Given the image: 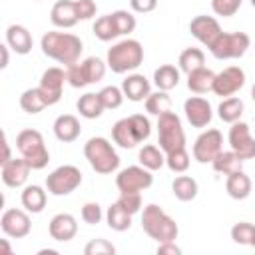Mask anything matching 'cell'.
I'll use <instances>...</instances> for the list:
<instances>
[{"label": "cell", "instance_id": "603a6c76", "mask_svg": "<svg viewBox=\"0 0 255 255\" xmlns=\"http://www.w3.org/2000/svg\"><path fill=\"white\" fill-rule=\"evenodd\" d=\"M251 187H253L251 177H249L243 169L233 171V173H229V175H227L225 191H227V195H229V197H233V199H247V197H249V193H251Z\"/></svg>", "mask_w": 255, "mask_h": 255}, {"label": "cell", "instance_id": "3957f363", "mask_svg": "<svg viewBox=\"0 0 255 255\" xmlns=\"http://www.w3.org/2000/svg\"><path fill=\"white\" fill-rule=\"evenodd\" d=\"M141 62H143V46L133 38H126L114 44L108 50V58H106V64L114 74L131 72L139 68Z\"/></svg>", "mask_w": 255, "mask_h": 255}, {"label": "cell", "instance_id": "74e56055", "mask_svg": "<svg viewBox=\"0 0 255 255\" xmlns=\"http://www.w3.org/2000/svg\"><path fill=\"white\" fill-rule=\"evenodd\" d=\"M92 30H94V36H96L98 40H102V42H110V40H114V38L120 36L118 30H116V24H114V20H112V14L100 16V18L94 22Z\"/></svg>", "mask_w": 255, "mask_h": 255}, {"label": "cell", "instance_id": "7bdbcfd3", "mask_svg": "<svg viewBox=\"0 0 255 255\" xmlns=\"http://www.w3.org/2000/svg\"><path fill=\"white\" fill-rule=\"evenodd\" d=\"M118 203L131 215H135L141 209V191H120Z\"/></svg>", "mask_w": 255, "mask_h": 255}, {"label": "cell", "instance_id": "44dd1931", "mask_svg": "<svg viewBox=\"0 0 255 255\" xmlns=\"http://www.w3.org/2000/svg\"><path fill=\"white\" fill-rule=\"evenodd\" d=\"M6 44H8L16 54L24 56V54H28V52L32 50L34 40H32V34H30V30H28L26 26H22V24H12V26L6 28Z\"/></svg>", "mask_w": 255, "mask_h": 255}, {"label": "cell", "instance_id": "bcb514c9", "mask_svg": "<svg viewBox=\"0 0 255 255\" xmlns=\"http://www.w3.org/2000/svg\"><path fill=\"white\" fill-rule=\"evenodd\" d=\"M86 255H114L116 247L108 241V239H92L86 247H84Z\"/></svg>", "mask_w": 255, "mask_h": 255}, {"label": "cell", "instance_id": "4fadbf2b", "mask_svg": "<svg viewBox=\"0 0 255 255\" xmlns=\"http://www.w3.org/2000/svg\"><path fill=\"white\" fill-rule=\"evenodd\" d=\"M64 82H66V72L62 68H58V66H52L42 74L38 88H40V92H42V96H44L48 106H54V104L60 102L62 90H64Z\"/></svg>", "mask_w": 255, "mask_h": 255}, {"label": "cell", "instance_id": "ee69618b", "mask_svg": "<svg viewBox=\"0 0 255 255\" xmlns=\"http://www.w3.org/2000/svg\"><path fill=\"white\" fill-rule=\"evenodd\" d=\"M128 118H129V122H131V128H133V131H135L137 141L141 143L143 139H147L149 133H151V124H149V120H147L143 114H131V116H128Z\"/></svg>", "mask_w": 255, "mask_h": 255}, {"label": "cell", "instance_id": "5bb4252c", "mask_svg": "<svg viewBox=\"0 0 255 255\" xmlns=\"http://www.w3.org/2000/svg\"><path fill=\"white\" fill-rule=\"evenodd\" d=\"M0 227L8 237L22 239L30 233L32 221H30V215L24 209H6L0 217Z\"/></svg>", "mask_w": 255, "mask_h": 255}, {"label": "cell", "instance_id": "4dcf8cb0", "mask_svg": "<svg viewBox=\"0 0 255 255\" xmlns=\"http://www.w3.org/2000/svg\"><path fill=\"white\" fill-rule=\"evenodd\" d=\"M153 84L157 86V90L169 92L179 84V70L171 64H163L153 72Z\"/></svg>", "mask_w": 255, "mask_h": 255}, {"label": "cell", "instance_id": "f5cc1de1", "mask_svg": "<svg viewBox=\"0 0 255 255\" xmlns=\"http://www.w3.org/2000/svg\"><path fill=\"white\" fill-rule=\"evenodd\" d=\"M2 249H4V253H6V255L10 253V245L6 243V239H2Z\"/></svg>", "mask_w": 255, "mask_h": 255}, {"label": "cell", "instance_id": "2e32d148", "mask_svg": "<svg viewBox=\"0 0 255 255\" xmlns=\"http://www.w3.org/2000/svg\"><path fill=\"white\" fill-rule=\"evenodd\" d=\"M183 112H185L187 122L193 128H205V126H209V122L213 118L211 104L205 98H199V96L187 98L185 104H183Z\"/></svg>", "mask_w": 255, "mask_h": 255}, {"label": "cell", "instance_id": "f546056e", "mask_svg": "<svg viewBox=\"0 0 255 255\" xmlns=\"http://www.w3.org/2000/svg\"><path fill=\"white\" fill-rule=\"evenodd\" d=\"M106 221H108V227L114 229V231H128L131 227V213H128L118 201L112 203L106 211Z\"/></svg>", "mask_w": 255, "mask_h": 255}, {"label": "cell", "instance_id": "5b68a950", "mask_svg": "<svg viewBox=\"0 0 255 255\" xmlns=\"http://www.w3.org/2000/svg\"><path fill=\"white\" fill-rule=\"evenodd\" d=\"M16 147L32 169H44L50 161V151L38 129H22L16 135Z\"/></svg>", "mask_w": 255, "mask_h": 255}, {"label": "cell", "instance_id": "11a10c76", "mask_svg": "<svg viewBox=\"0 0 255 255\" xmlns=\"http://www.w3.org/2000/svg\"><path fill=\"white\" fill-rule=\"evenodd\" d=\"M251 98H253V102H255V84H253V88H251Z\"/></svg>", "mask_w": 255, "mask_h": 255}, {"label": "cell", "instance_id": "9f6ffc18", "mask_svg": "<svg viewBox=\"0 0 255 255\" xmlns=\"http://www.w3.org/2000/svg\"><path fill=\"white\" fill-rule=\"evenodd\" d=\"M251 6H253V8H255V0H251Z\"/></svg>", "mask_w": 255, "mask_h": 255}, {"label": "cell", "instance_id": "277c9868", "mask_svg": "<svg viewBox=\"0 0 255 255\" xmlns=\"http://www.w3.org/2000/svg\"><path fill=\"white\" fill-rule=\"evenodd\" d=\"M84 155L96 173L108 175L120 167V155L106 137H90L84 143Z\"/></svg>", "mask_w": 255, "mask_h": 255}, {"label": "cell", "instance_id": "6da1fadb", "mask_svg": "<svg viewBox=\"0 0 255 255\" xmlns=\"http://www.w3.org/2000/svg\"><path fill=\"white\" fill-rule=\"evenodd\" d=\"M40 48L44 56L68 68L80 60L84 44L76 34H70V32H46L40 40Z\"/></svg>", "mask_w": 255, "mask_h": 255}, {"label": "cell", "instance_id": "7402d4cb", "mask_svg": "<svg viewBox=\"0 0 255 255\" xmlns=\"http://www.w3.org/2000/svg\"><path fill=\"white\" fill-rule=\"evenodd\" d=\"M80 133H82V126H80V122H78L76 116L62 114V116L56 118V122H54V135L60 141H64V143L76 141L80 137Z\"/></svg>", "mask_w": 255, "mask_h": 255}, {"label": "cell", "instance_id": "ffe728a7", "mask_svg": "<svg viewBox=\"0 0 255 255\" xmlns=\"http://www.w3.org/2000/svg\"><path fill=\"white\" fill-rule=\"evenodd\" d=\"M50 20H52V24L56 28H72V26H76L80 20H78V14H76L74 0H58L50 10Z\"/></svg>", "mask_w": 255, "mask_h": 255}, {"label": "cell", "instance_id": "ba28073f", "mask_svg": "<svg viewBox=\"0 0 255 255\" xmlns=\"http://www.w3.org/2000/svg\"><path fill=\"white\" fill-rule=\"evenodd\" d=\"M80 185H82V171L76 165H60L46 177V189L56 197L70 195Z\"/></svg>", "mask_w": 255, "mask_h": 255}, {"label": "cell", "instance_id": "f907efd6", "mask_svg": "<svg viewBox=\"0 0 255 255\" xmlns=\"http://www.w3.org/2000/svg\"><path fill=\"white\" fill-rule=\"evenodd\" d=\"M181 249L175 245V241H165L157 243V255H179Z\"/></svg>", "mask_w": 255, "mask_h": 255}, {"label": "cell", "instance_id": "e0dca14e", "mask_svg": "<svg viewBox=\"0 0 255 255\" xmlns=\"http://www.w3.org/2000/svg\"><path fill=\"white\" fill-rule=\"evenodd\" d=\"M48 231H50V237L54 241H70L76 237L78 233V221L72 213H56L50 223H48Z\"/></svg>", "mask_w": 255, "mask_h": 255}, {"label": "cell", "instance_id": "b9f144b4", "mask_svg": "<svg viewBox=\"0 0 255 255\" xmlns=\"http://www.w3.org/2000/svg\"><path fill=\"white\" fill-rule=\"evenodd\" d=\"M253 223L249 221H239L231 227V239L237 245H251V237H253Z\"/></svg>", "mask_w": 255, "mask_h": 255}, {"label": "cell", "instance_id": "7a4b0ae2", "mask_svg": "<svg viewBox=\"0 0 255 255\" xmlns=\"http://www.w3.org/2000/svg\"><path fill=\"white\" fill-rule=\"evenodd\" d=\"M141 227L143 231L155 239L157 243H165V241H175L177 239V233H179V227L175 223L173 217H169L159 205L155 203H149L143 207V213H141Z\"/></svg>", "mask_w": 255, "mask_h": 255}, {"label": "cell", "instance_id": "cb8c5ba5", "mask_svg": "<svg viewBox=\"0 0 255 255\" xmlns=\"http://www.w3.org/2000/svg\"><path fill=\"white\" fill-rule=\"evenodd\" d=\"M112 139H114L120 147H124V149H131V147H135V145L139 143L137 137H135V131H133V128H131L129 118H122V120H118V122L112 126Z\"/></svg>", "mask_w": 255, "mask_h": 255}, {"label": "cell", "instance_id": "816d5d0a", "mask_svg": "<svg viewBox=\"0 0 255 255\" xmlns=\"http://www.w3.org/2000/svg\"><path fill=\"white\" fill-rule=\"evenodd\" d=\"M8 44H0V54H2V62H0V68L4 70L8 66Z\"/></svg>", "mask_w": 255, "mask_h": 255}, {"label": "cell", "instance_id": "d4e9b609", "mask_svg": "<svg viewBox=\"0 0 255 255\" xmlns=\"http://www.w3.org/2000/svg\"><path fill=\"white\" fill-rule=\"evenodd\" d=\"M20 201L28 213H40L46 207L48 195H46V189L40 185H26L20 195Z\"/></svg>", "mask_w": 255, "mask_h": 255}, {"label": "cell", "instance_id": "7dc6e473", "mask_svg": "<svg viewBox=\"0 0 255 255\" xmlns=\"http://www.w3.org/2000/svg\"><path fill=\"white\" fill-rule=\"evenodd\" d=\"M102 217H104V213H102L100 203H96V201H88V203L82 205V219H84L88 225H96V223H100Z\"/></svg>", "mask_w": 255, "mask_h": 255}, {"label": "cell", "instance_id": "484cf974", "mask_svg": "<svg viewBox=\"0 0 255 255\" xmlns=\"http://www.w3.org/2000/svg\"><path fill=\"white\" fill-rule=\"evenodd\" d=\"M213 82H215V74L205 66L199 68V70H193L191 74H187V88L193 94L213 92Z\"/></svg>", "mask_w": 255, "mask_h": 255}, {"label": "cell", "instance_id": "52a82bcc", "mask_svg": "<svg viewBox=\"0 0 255 255\" xmlns=\"http://www.w3.org/2000/svg\"><path fill=\"white\" fill-rule=\"evenodd\" d=\"M251 46V38L245 32H221L217 40L209 46V52L217 60H235L241 58Z\"/></svg>", "mask_w": 255, "mask_h": 255}, {"label": "cell", "instance_id": "f6af8a7d", "mask_svg": "<svg viewBox=\"0 0 255 255\" xmlns=\"http://www.w3.org/2000/svg\"><path fill=\"white\" fill-rule=\"evenodd\" d=\"M241 4H243V0H211L213 12H215L217 16H223V18L233 16V14L241 8Z\"/></svg>", "mask_w": 255, "mask_h": 255}, {"label": "cell", "instance_id": "7c38bea8", "mask_svg": "<svg viewBox=\"0 0 255 255\" xmlns=\"http://www.w3.org/2000/svg\"><path fill=\"white\" fill-rule=\"evenodd\" d=\"M243 86H245V72L239 66H229V68L221 70L219 74H215L213 94L221 96V98H229V96L237 94Z\"/></svg>", "mask_w": 255, "mask_h": 255}, {"label": "cell", "instance_id": "9c48e42d", "mask_svg": "<svg viewBox=\"0 0 255 255\" xmlns=\"http://www.w3.org/2000/svg\"><path fill=\"white\" fill-rule=\"evenodd\" d=\"M221 151H223V135L215 128L201 131L193 143V157L199 163H211Z\"/></svg>", "mask_w": 255, "mask_h": 255}, {"label": "cell", "instance_id": "d6986e66", "mask_svg": "<svg viewBox=\"0 0 255 255\" xmlns=\"http://www.w3.org/2000/svg\"><path fill=\"white\" fill-rule=\"evenodd\" d=\"M122 92L131 102H145V98L151 94V86L143 74H129L122 82Z\"/></svg>", "mask_w": 255, "mask_h": 255}, {"label": "cell", "instance_id": "1f68e13d", "mask_svg": "<svg viewBox=\"0 0 255 255\" xmlns=\"http://www.w3.org/2000/svg\"><path fill=\"white\" fill-rule=\"evenodd\" d=\"M137 159H139V165L147 167L149 171H155L165 165V151L157 145H143L137 153Z\"/></svg>", "mask_w": 255, "mask_h": 255}, {"label": "cell", "instance_id": "681fc988", "mask_svg": "<svg viewBox=\"0 0 255 255\" xmlns=\"http://www.w3.org/2000/svg\"><path fill=\"white\" fill-rule=\"evenodd\" d=\"M129 6L137 14H147L157 8V0H129Z\"/></svg>", "mask_w": 255, "mask_h": 255}, {"label": "cell", "instance_id": "83f0119b", "mask_svg": "<svg viewBox=\"0 0 255 255\" xmlns=\"http://www.w3.org/2000/svg\"><path fill=\"white\" fill-rule=\"evenodd\" d=\"M243 110H245L243 100L235 98V96H229V98H223L221 104L217 106V116L225 124H235L243 116Z\"/></svg>", "mask_w": 255, "mask_h": 255}, {"label": "cell", "instance_id": "836d02e7", "mask_svg": "<svg viewBox=\"0 0 255 255\" xmlns=\"http://www.w3.org/2000/svg\"><path fill=\"white\" fill-rule=\"evenodd\" d=\"M80 70L84 74L86 84H96L106 76V62L96 58V56H90V58L80 62Z\"/></svg>", "mask_w": 255, "mask_h": 255}, {"label": "cell", "instance_id": "4316f807", "mask_svg": "<svg viewBox=\"0 0 255 255\" xmlns=\"http://www.w3.org/2000/svg\"><path fill=\"white\" fill-rule=\"evenodd\" d=\"M76 108H78L80 116L86 120H96L106 110L102 100H100V94H94V92H86L84 96H80V100L76 102Z\"/></svg>", "mask_w": 255, "mask_h": 255}, {"label": "cell", "instance_id": "30bf717a", "mask_svg": "<svg viewBox=\"0 0 255 255\" xmlns=\"http://www.w3.org/2000/svg\"><path fill=\"white\" fill-rule=\"evenodd\" d=\"M151 183L153 175L143 165H129L116 175V185L120 191H143L151 187Z\"/></svg>", "mask_w": 255, "mask_h": 255}, {"label": "cell", "instance_id": "60d3db41", "mask_svg": "<svg viewBox=\"0 0 255 255\" xmlns=\"http://www.w3.org/2000/svg\"><path fill=\"white\" fill-rule=\"evenodd\" d=\"M100 100H102V104H104V108L106 110H116V108H120L122 106V102H124V92H122V88H118V86H106V88H102L100 92Z\"/></svg>", "mask_w": 255, "mask_h": 255}, {"label": "cell", "instance_id": "f1b7e54d", "mask_svg": "<svg viewBox=\"0 0 255 255\" xmlns=\"http://www.w3.org/2000/svg\"><path fill=\"white\" fill-rule=\"evenodd\" d=\"M171 191L173 195L179 199V201H193L197 197V191H199V185L193 177L189 175H177L171 183Z\"/></svg>", "mask_w": 255, "mask_h": 255}, {"label": "cell", "instance_id": "c3c4849f", "mask_svg": "<svg viewBox=\"0 0 255 255\" xmlns=\"http://www.w3.org/2000/svg\"><path fill=\"white\" fill-rule=\"evenodd\" d=\"M74 4H76L78 20H90L98 12V6H96L94 0H74Z\"/></svg>", "mask_w": 255, "mask_h": 255}, {"label": "cell", "instance_id": "ab89813d", "mask_svg": "<svg viewBox=\"0 0 255 255\" xmlns=\"http://www.w3.org/2000/svg\"><path fill=\"white\" fill-rule=\"evenodd\" d=\"M112 20H114L116 30H118L120 36L131 34L135 30V24H137L135 22V16L131 12H128V10H116V12H112Z\"/></svg>", "mask_w": 255, "mask_h": 255}, {"label": "cell", "instance_id": "8d00e7d4", "mask_svg": "<svg viewBox=\"0 0 255 255\" xmlns=\"http://www.w3.org/2000/svg\"><path fill=\"white\" fill-rule=\"evenodd\" d=\"M169 110H171V98H169L167 92L157 90V92H153V94H149V96L145 98V112H147V114H151V116H161V114H165V112H169Z\"/></svg>", "mask_w": 255, "mask_h": 255}, {"label": "cell", "instance_id": "8992f818", "mask_svg": "<svg viewBox=\"0 0 255 255\" xmlns=\"http://www.w3.org/2000/svg\"><path fill=\"white\" fill-rule=\"evenodd\" d=\"M157 143L165 153L185 147V131L181 120L171 110L157 116Z\"/></svg>", "mask_w": 255, "mask_h": 255}, {"label": "cell", "instance_id": "e575fe53", "mask_svg": "<svg viewBox=\"0 0 255 255\" xmlns=\"http://www.w3.org/2000/svg\"><path fill=\"white\" fill-rule=\"evenodd\" d=\"M46 100L40 92V88H28L26 92H22L20 96V108L26 112V114H40L44 108H46Z\"/></svg>", "mask_w": 255, "mask_h": 255}, {"label": "cell", "instance_id": "d590c367", "mask_svg": "<svg viewBox=\"0 0 255 255\" xmlns=\"http://www.w3.org/2000/svg\"><path fill=\"white\" fill-rule=\"evenodd\" d=\"M179 70L185 72V74H191L193 70H199L203 68L205 64V54L199 50V48H185L181 54H179Z\"/></svg>", "mask_w": 255, "mask_h": 255}, {"label": "cell", "instance_id": "d6a6232c", "mask_svg": "<svg viewBox=\"0 0 255 255\" xmlns=\"http://www.w3.org/2000/svg\"><path fill=\"white\" fill-rule=\"evenodd\" d=\"M211 165H213V169H215L217 173L229 175V173H233V171L243 169V159H241L233 149H229V151H221V153L211 161Z\"/></svg>", "mask_w": 255, "mask_h": 255}, {"label": "cell", "instance_id": "8fae6325", "mask_svg": "<svg viewBox=\"0 0 255 255\" xmlns=\"http://www.w3.org/2000/svg\"><path fill=\"white\" fill-rule=\"evenodd\" d=\"M229 145L231 149L245 161V159H253L255 157V137L251 135V129L245 122H235L229 128Z\"/></svg>", "mask_w": 255, "mask_h": 255}, {"label": "cell", "instance_id": "f35d334b", "mask_svg": "<svg viewBox=\"0 0 255 255\" xmlns=\"http://www.w3.org/2000/svg\"><path fill=\"white\" fill-rule=\"evenodd\" d=\"M165 165L173 171V173H183L189 167V153L185 147L173 149L169 153H165Z\"/></svg>", "mask_w": 255, "mask_h": 255}, {"label": "cell", "instance_id": "9a60e30c", "mask_svg": "<svg viewBox=\"0 0 255 255\" xmlns=\"http://www.w3.org/2000/svg\"><path fill=\"white\" fill-rule=\"evenodd\" d=\"M189 32H191V36H193L195 40H199L203 46L209 48V46L217 40V36H219L223 30H221L219 22H217L213 16L199 14V16H195V18L189 22Z\"/></svg>", "mask_w": 255, "mask_h": 255}, {"label": "cell", "instance_id": "db71d44e", "mask_svg": "<svg viewBox=\"0 0 255 255\" xmlns=\"http://www.w3.org/2000/svg\"><path fill=\"white\" fill-rule=\"evenodd\" d=\"M251 247L255 249V227H253V237H251Z\"/></svg>", "mask_w": 255, "mask_h": 255}, {"label": "cell", "instance_id": "ac0fdd59", "mask_svg": "<svg viewBox=\"0 0 255 255\" xmlns=\"http://www.w3.org/2000/svg\"><path fill=\"white\" fill-rule=\"evenodd\" d=\"M30 165L28 161L20 155V157H12L8 161L2 163V181L8 185V187H22L28 179V173H30Z\"/></svg>", "mask_w": 255, "mask_h": 255}]
</instances>
